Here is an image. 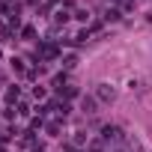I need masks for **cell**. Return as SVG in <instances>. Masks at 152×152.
Returning a JSON list of instances; mask_svg holds the SVG:
<instances>
[{"instance_id": "cell-1", "label": "cell", "mask_w": 152, "mask_h": 152, "mask_svg": "<svg viewBox=\"0 0 152 152\" xmlns=\"http://www.w3.org/2000/svg\"><path fill=\"white\" fill-rule=\"evenodd\" d=\"M99 96H102V99H113V90H110L107 84H102V90H99Z\"/></svg>"}, {"instance_id": "cell-2", "label": "cell", "mask_w": 152, "mask_h": 152, "mask_svg": "<svg viewBox=\"0 0 152 152\" xmlns=\"http://www.w3.org/2000/svg\"><path fill=\"white\" fill-rule=\"evenodd\" d=\"M81 107H84L87 113H93V107H96V102H93V99H84V102H81Z\"/></svg>"}]
</instances>
